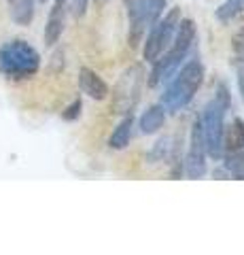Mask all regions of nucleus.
I'll return each mask as SVG.
<instances>
[{"label":"nucleus","mask_w":244,"mask_h":255,"mask_svg":"<svg viewBox=\"0 0 244 255\" xmlns=\"http://www.w3.org/2000/svg\"><path fill=\"white\" fill-rule=\"evenodd\" d=\"M206 77V68L200 60V55L195 53L191 58H187L178 66V70L166 81V90H163L160 105L168 111V113H178L183 111L189 102L193 100V96L204 83Z\"/></svg>","instance_id":"nucleus-1"},{"label":"nucleus","mask_w":244,"mask_h":255,"mask_svg":"<svg viewBox=\"0 0 244 255\" xmlns=\"http://www.w3.org/2000/svg\"><path fill=\"white\" fill-rule=\"evenodd\" d=\"M232 107V98L225 83L217 85V94L210 102H206L200 122L204 132V142H206V155L215 162H221L223 157V130H225V113Z\"/></svg>","instance_id":"nucleus-2"},{"label":"nucleus","mask_w":244,"mask_h":255,"mask_svg":"<svg viewBox=\"0 0 244 255\" xmlns=\"http://www.w3.org/2000/svg\"><path fill=\"white\" fill-rule=\"evenodd\" d=\"M41 70V53L23 38L0 45V75L9 81H26Z\"/></svg>","instance_id":"nucleus-3"},{"label":"nucleus","mask_w":244,"mask_h":255,"mask_svg":"<svg viewBox=\"0 0 244 255\" xmlns=\"http://www.w3.org/2000/svg\"><path fill=\"white\" fill-rule=\"evenodd\" d=\"M147 81V70L145 64H132L121 73V77L117 79V83L113 87V92H108L111 96V111L117 115H128L134 113L140 94H143V87Z\"/></svg>","instance_id":"nucleus-4"},{"label":"nucleus","mask_w":244,"mask_h":255,"mask_svg":"<svg viewBox=\"0 0 244 255\" xmlns=\"http://www.w3.org/2000/svg\"><path fill=\"white\" fill-rule=\"evenodd\" d=\"M180 17H183V15H180V6H172L170 11H166L149 28L147 38H143V58L149 64L155 62L170 47Z\"/></svg>","instance_id":"nucleus-5"},{"label":"nucleus","mask_w":244,"mask_h":255,"mask_svg":"<svg viewBox=\"0 0 244 255\" xmlns=\"http://www.w3.org/2000/svg\"><path fill=\"white\" fill-rule=\"evenodd\" d=\"M206 142H204V132H202V122L200 117L193 119L191 132H189V147L187 155L183 159V172L189 179H202L206 174Z\"/></svg>","instance_id":"nucleus-6"},{"label":"nucleus","mask_w":244,"mask_h":255,"mask_svg":"<svg viewBox=\"0 0 244 255\" xmlns=\"http://www.w3.org/2000/svg\"><path fill=\"white\" fill-rule=\"evenodd\" d=\"M187 58H189V49H183V47L176 45V43H170L168 49L155 62H151V73L147 75L149 87H160L162 83H166Z\"/></svg>","instance_id":"nucleus-7"},{"label":"nucleus","mask_w":244,"mask_h":255,"mask_svg":"<svg viewBox=\"0 0 244 255\" xmlns=\"http://www.w3.org/2000/svg\"><path fill=\"white\" fill-rule=\"evenodd\" d=\"M128 15V45L138 47L145 38L147 26V0H123Z\"/></svg>","instance_id":"nucleus-8"},{"label":"nucleus","mask_w":244,"mask_h":255,"mask_svg":"<svg viewBox=\"0 0 244 255\" xmlns=\"http://www.w3.org/2000/svg\"><path fill=\"white\" fill-rule=\"evenodd\" d=\"M79 90H81L85 96H89L91 100H106L108 98V83L102 79L96 70H91L87 66H83L79 70Z\"/></svg>","instance_id":"nucleus-9"},{"label":"nucleus","mask_w":244,"mask_h":255,"mask_svg":"<svg viewBox=\"0 0 244 255\" xmlns=\"http://www.w3.org/2000/svg\"><path fill=\"white\" fill-rule=\"evenodd\" d=\"M64 28H66V2H53L45 23V34H43L45 45L47 47L56 45L62 38V34H64Z\"/></svg>","instance_id":"nucleus-10"},{"label":"nucleus","mask_w":244,"mask_h":255,"mask_svg":"<svg viewBox=\"0 0 244 255\" xmlns=\"http://www.w3.org/2000/svg\"><path fill=\"white\" fill-rule=\"evenodd\" d=\"M6 6H9V17L15 26L26 28L34 21L36 0H6Z\"/></svg>","instance_id":"nucleus-11"},{"label":"nucleus","mask_w":244,"mask_h":255,"mask_svg":"<svg viewBox=\"0 0 244 255\" xmlns=\"http://www.w3.org/2000/svg\"><path fill=\"white\" fill-rule=\"evenodd\" d=\"M166 113L168 111L163 109L162 105H151L143 115L138 117V128L140 132L147 134V136H151V134L160 132L163 124H166Z\"/></svg>","instance_id":"nucleus-12"},{"label":"nucleus","mask_w":244,"mask_h":255,"mask_svg":"<svg viewBox=\"0 0 244 255\" xmlns=\"http://www.w3.org/2000/svg\"><path fill=\"white\" fill-rule=\"evenodd\" d=\"M176 159H180V157H178V147H176L174 136L160 138L153 145V149L149 151V162L151 164H162V162L172 164V162H176Z\"/></svg>","instance_id":"nucleus-13"},{"label":"nucleus","mask_w":244,"mask_h":255,"mask_svg":"<svg viewBox=\"0 0 244 255\" xmlns=\"http://www.w3.org/2000/svg\"><path fill=\"white\" fill-rule=\"evenodd\" d=\"M244 149V122L240 117H234L232 124H225L223 130V155Z\"/></svg>","instance_id":"nucleus-14"},{"label":"nucleus","mask_w":244,"mask_h":255,"mask_svg":"<svg viewBox=\"0 0 244 255\" xmlns=\"http://www.w3.org/2000/svg\"><path fill=\"white\" fill-rule=\"evenodd\" d=\"M134 113H128L123 115V119L119 124H117V128L113 130V134L108 136V147L115 149V151H121L130 145V138H132V132H134Z\"/></svg>","instance_id":"nucleus-15"},{"label":"nucleus","mask_w":244,"mask_h":255,"mask_svg":"<svg viewBox=\"0 0 244 255\" xmlns=\"http://www.w3.org/2000/svg\"><path fill=\"white\" fill-rule=\"evenodd\" d=\"M223 168L234 179H244V149L234 151V153H225L223 157Z\"/></svg>","instance_id":"nucleus-16"},{"label":"nucleus","mask_w":244,"mask_h":255,"mask_svg":"<svg viewBox=\"0 0 244 255\" xmlns=\"http://www.w3.org/2000/svg\"><path fill=\"white\" fill-rule=\"evenodd\" d=\"M240 13H244V0H225V2L217 9V19L227 23L234 17H238Z\"/></svg>","instance_id":"nucleus-17"},{"label":"nucleus","mask_w":244,"mask_h":255,"mask_svg":"<svg viewBox=\"0 0 244 255\" xmlns=\"http://www.w3.org/2000/svg\"><path fill=\"white\" fill-rule=\"evenodd\" d=\"M232 62L236 66H244V26L236 30L232 36Z\"/></svg>","instance_id":"nucleus-18"},{"label":"nucleus","mask_w":244,"mask_h":255,"mask_svg":"<svg viewBox=\"0 0 244 255\" xmlns=\"http://www.w3.org/2000/svg\"><path fill=\"white\" fill-rule=\"evenodd\" d=\"M166 6H168V0H147V26L149 28L166 13Z\"/></svg>","instance_id":"nucleus-19"},{"label":"nucleus","mask_w":244,"mask_h":255,"mask_svg":"<svg viewBox=\"0 0 244 255\" xmlns=\"http://www.w3.org/2000/svg\"><path fill=\"white\" fill-rule=\"evenodd\" d=\"M81 111H83V100H81V96H79V98H75L62 111V119H64V122H77V119L81 117Z\"/></svg>","instance_id":"nucleus-20"},{"label":"nucleus","mask_w":244,"mask_h":255,"mask_svg":"<svg viewBox=\"0 0 244 255\" xmlns=\"http://www.w3.org/2000/svg\"><path fill=\"white\" fill-rule=\"evenodd\" d=\"M87 9H89V0H70V13L75 17H85Z\"/></svg>","instance_id":"nucleus-21"},{"label":"nucleus","mask_w":244,"mask_h":255,"mask_svg":"<svg viewBox=\"0 0 244 255\" xmlns=\"http://www.w3.org/2000/svg\"><path fill=\"white\" fill-rule=\"evenodd\" d=\"M236 83H238V92H240L242 102H244V66L238 68V79H236Z\"/></svg>","instance_id":"nucleus-22"},{"label":"nucleus","mask_w":244,"mask_h":255,"mask_svg":"<svg viewBox=\"0 0 244 255\" xmlns=\"http://www.w3.org/2000/svg\"><path fill=\"white\" fill-rule=\"evenodd\" d=\"M108 2H111V0H93V4L96 6H106Z\"/></svg>","instance_id":"nucleus-23"},{"label":"nucleus","mask_w":244,"mask_h":255,"mask_svg":"<svg viewBox=\"0 0 244 255\" xmlns=\"http://www.w3.org/2000/svg\"><path fill=\"white\" fill-rule=\"evenodd\" d=\"M36 2H38V4H45V2H49V0H36Z\"/></svg>","instance_id":"nucleus-24"},{"label":"nucleus","mask_w":244,"mask_h":255,"mask_svg":"<svg viewBox=\"0 0 244 255\" xmlns=\"http://www.w3.org/2000/svg\"><path fill=\"white\" fill-rule=\"evenodd\" d=\"M53 2H68V0H53Z\"/></svg>","instance_id":"nucleus-25"}]
</instances>
